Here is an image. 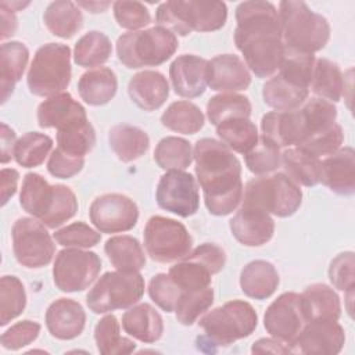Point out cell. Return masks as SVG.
Wrapping results in <instances>:
<instances>
[{"instance_id":"cell-22","label":"cell","mask_w":355,"mask_h":355,"mask_svg":"<svg viewBox=\"0 0 355 355\" xmlns=\"http://www.w3.org/2000/svg\"><path fill=\"white\" fill-rule=\"evenodd\" d=\"M86 313L82 305L71 298H58L46 311L49 333L58 340L76 338L85 329Z\"/></svg>"},{"instance_id":"cell-7","label":"cell","mask_w":355,"mask_h":355,"mask_svg":"<svg viewBox=\"0 0 355 355\" xmlns=\"http://www.w3.org/2000/svg\"><path fill=\"white\" fill-rule=\"evenodd\" d=\"M257 324L258 315L252 305L233 300L200 318L198 326L204 330V336L197 338V344L229 345L251 336Z\"/></svg>"},{"instance_id":"cell-62","label":"cell","mask_w":355,"mask_h":355,"mask_svg":"<svg viewBox=\"0 0 355 355\" xmlns=\"http://www.w3.org/2000/svg\"><path fill=\"white\" fill-rule=\"evenodd\" d=\"M0 3H3L6 7L11 8L12 11H18L29 4V3H21V1H0Z\"/></svg>"},{"instance_id":"cell-23","label":"cell","mask_w":355,"mask_h":355,"mask_svg":"<svg viewBox=\"0 0 355 355\" xmlns=\"http://www.w3.org/2000/svg\"><path fill=\"white\" fill-rule=\"evenodd\" d=\"M301 311L306 322H337L341 316V302L337 293L323 284L308 286L300 294Z\"/></svg>"},{"instance_id":"cell-20","label":"cell","mask_w":355,"mask_h":355,"mask_svg":"<svg viewBox=\"0 0 355 355\" xmlns=\"http://www.w3.org/2000/svg\"><path fill=\"white\" fill-rule=\"evenodd\" d=\"M320 182L333 193L352 196L355 193V151L341 147L320 159Z\"/></svg>"},{"instance_id":"cell-4","label":"cell","mask_w":355,"mask_h":355,"mask_svg":"<svg viewBox=\"0 0 355 355\" xmlns=\"http://www.w3.org/2000/svg\"><path fill=\"white\" fill-rule=\"evenodd\" d=\"M227 7L216 0H168L158 6L155 21L172 33L212 32L225 26Z\"/></svg>"},{"instance_id":"cell-21","label":"cell","mask_w":355,"mask_h":355,"mask_svg":"<svg viewBox=\"0 0 355 355\" xmlns=\"http://www.w3.org/2000/svg\"><path fill=\"white\" fill-rule=\"evenodd\" d=\"M234 239L247 247L266 244L275 233L272 216L261 209L241 207L229 222Z\"/></svg>"},{"instance_id":"cell-24","label":"cell","mask_w":355,"mask_h":355,"mask_svg":"<svg viewBox=\"0 0 355 355\" xmlns=\"http://www.w3.org/2000/svg\"><path fill=\"white\" fill-rule=\"evenodd\" d=\"M130 100L144 111H155L164 105L169 96V83L158 71H141L128 83Z\"/></svg>"},{"instance_id":"cell-10","label":"cell","mask_w":355,"mask_h":355,"mask_svg":"<svg viewBox=\"0 0 355 355\" xmlns=\"http://www.w3.org/2000/svg\"><path fill=\"white\" fill-rule=\"evenodd\" d=\"M144 294V277L139 272H107L86 295V304L94 313L126 309Z\"/></svg>"},{"instance_id":"cell-40","label":"cell","mask_w":355,"mask_h":355,"mask_svg":"<svg viewBox=\"0 0 355 355\" xmlns=\"http://www.w3.org/2000/svg\"><path fill=\"white\" fill-rule=\"evenodd\" d=\"M154 159L161 169L183 171L193 161V150L187 140L176 136H168L158 141L154 150Z\"/></svg>"},{"instance_id":"cell-50","label":"cell","mask_w":355,"mask_h":355,"mask_svg":"<svg viewBox=\"0 0 355 355\" xmlns=\"http://www.w3.org/2000/svg\"><path fill=\"white\" fill-rule=\"evenodd\" d=\"M183 293L169 273H158L148 283L150 298L165 312H175Z\"/></svg>"},{"instance_id":"cell-58","label":"cell","mask_w":355,"mask_h":355,"mask_svg":"<svg viewBox=\"0 0 355 355\" xmlns=\"http://www.w3.org/2000/svg\"><path fill=\"white\" fill-rule=\"evenodd\" d=\"M0 179H1V205H6L7 201L15 194L17 191V184L19 179L18 171L12 168H3L0 172Z\"/></svg>"},{"instance_id":"cell-12","label":"cell","mask_w":355,"mask_h":355,"mask_svg":"<svg viewBox=\"0 0 355 355\" xmlns=\"http://www.w3.org/2000/svg\"><path fill=\"white\" fill-rule=\"evenodd\" d=\"M11 236L14 255L19 265L39 269L51 262L55 244L40 220L26 216L17 219Z\"/></svg>"},{"instance_id":"cell-32","label":"cell","mask_w":355,"mask_h":355,"mask_svg":"<svg viewBox=\"0 0 355 355\" xmlns=\"http://www.w3.org/2000/svg\"><path fill=\"white\" fill-rule=\"evenodd\" d=\"M104 251L116 270L139 272L146 266L141 244L132 236H114L105 241Z\"/></svg>"},{"instance_id":"cell-61","label":"cell","mask_w":355,"mask_h":355,"mask_svg":"<svg viewBox=\"0 0 355 355\" xmlns=\"http://www.w3.org/2000/svg\"><path fill=\"white\" fill-rule=\"evenodd\" d=\"M76 4H78V7H82L93 14L104 12L111 6L110 1H78Z\"/></svg>"},{"instance_id":"cell-54","label":"cell","mask_w":355,"mask_h":355,"mask_svg":"<svg viewBox=\"0 0 355 355\" xmlns=\"http://www.w3.org/2000/svg\"><path fill=\"white\" fill-rule=\"evenodd\" d=\"M40 324L33 320L18 322L1 334V345L6 349H19L35 341L40 333Z\"/></svg>"},{"instance_id":"cell-3","label":"cell","mask_w":355,"mask_h":355,"mask_svg":"<svg viewBox=\"0 0 355 355\" xmlns=\"http://www.w3.org/2000/svg\"><path fill=\"white\" fill-rule=\"evenodd\" d=\"M19 204L46 227L55 229L78 211L75 193L64 184H50L39 173H26L22 180Z\"/></svg>"},{"instance_id":"cell-14","label":"cell","mask_w":355,"mask_h":355,"mask_svg":"<svg viewBox=\"0 0 355 355\" xmlns=\"http://www.w3.org/2000/svg\"><path fill=\"white\" fill-rule=\"evenodd\" d=\"M159 208L187 218L200 207V193L196 179L184 171H168L158 182L155 193Z\"/></svg>"},{"instance_id":"cell-31","label":"cell","mask_w":355,"mask_h":355,"mask_svg":"<svg viewBox=\"0 0 355 355\" xmlns=\"http://www.w3.org/2000/svg\"><path fill=\"white\" fill-rule=\"evenodd\" d=\"M43 21L46 28L54 36L69 39L83 26V15L76 3L57 0L47 6Z\"/></svg>"},{"instance_id":"cell-51","label":"cell","mask_w":355,"mask_h":355,"mask_svg":"<svg viewBox=\"0 0 355 355\" xmlns=\"http://www.w3.org/2000/svg\"><path fill=\"white\" fill-rule=\"evenodd\" d=\"M101 239L100 232L83 222H73L54 233V240L67 248H90Z\"/></svg>"},{"instance_id":"cell-19","label":"cell","mask_w":355,"mask_h":355,"mask_svg":"<svg viewBox=\"0 0 355 355\" xmlns=\"http://www.w3.org/2000/svg\"><path fill=\"white\" fill-rule=\"evenodd\" d=\"M208 61L194 54L179 55L169 67L173 90L180 97L196 98L207 89Z\"/></svg>"},{"instance_id":"cell-27","label":"cell","mask_w":355,"mask_h":355,"mask_svg":"<svg viewBox=\"0 0 355 355\" xmlns=\"http://www.w3.org/2000/svg\"><path fill=\"white\" fill-rule=\"evenodd\" d=\"M276 268L263 259L248 262L240 273V287L243 293L254 300L269 298L279 286Z\"/></svg>"},{"instance_id":"cell-47","label":"cell","mask_w":355,"mask_h":355,"mask_svg":"<svg viewBox=\"0 0 355 355\" xmlns=\"http://www.w3.org/2000/svg\"><path fill=\"white\" fill-rule=\"evenodd\" d=\"M212 302L214 288L211 286L202 290L184 291L175 308L178 322L184 326H191L212 305Z\"/></svg>"},{"instance_id":"cell-1","label":"cell","mask_w":355,"mask_h":355,"mask_svg":"<svg viewBox=\"0 0 355 355\" xmlns=\"http://www.w3.org/2000/svg\"><path fill=\"white\" fill-rule=\"evenodd\" d=\"M234 43L245 65L258 76H272L280 64L284 43L279 11L269 1H243L236 8Z\"/></svg>"},{"instance_id":"cell-34","label":"cell","mask_w":355,"mask_h":355,"mask_svg":"<svg viewBox=\"0 0 355 355\" xmlns=\"http://www.w3.org/2000/svg\"><path fill=\"white\" fill-rule=\"evenodd\" d=\"M284 173L295 183L306 187L320 182V159L298 147H290L282 154Z\"/></svg>"},{"instance_id":"cell-9","label":"cell","mask_w":355,"mask_h":355,"mask_svg":"<svg viewBox=\"0 0 355 355\" xmlns=\"http://www.w3.org/2000/svg\"><path fill=\"white\" fill-rule=\"evenodd\" d=\"M71 73V49L62 43H47L35 53L26 83L32 94L49 98L68 87Z\"/></svg>"},{"instance_id":"cell-49","label":"cell","mask_w":355,"mask_h":355,"mask_svg":"<svg viewBox=\"0 0 355 355\" xmlns=\"http://www.w3.org/2000/svg\"><path fill=\"white\" fill-rule=\"evenodd\" d=\"M343 141H344L343 128L336 122L327 129H323L316 135L311 136L309 139H306L302 144L298 146V148L320 159L327 155H331L338 148H341Z\"/></svg>"},{"instance_id":"cell-8","label":"cell","mask_w":355,"mask_h":355,"mask_svg":"<svg viewBox=\"0 0 355 355\" xmlns=\"http://www.w3.org/2000/svg\"><path fill=\"white\" fill-rule=\"evenodd\" d=\"M241 207L261 209L280 218L291 216L302 202V191L286 173L257 176L243 190Z\"/></svg>"},{"instance_id":"cell-11","label":"cell","mask_w":355,"mask_h":355,"mask_svg":"<svg viewBox=\"0 0 355 355\" xmlns=\"http://www.w3.org/2000/svg\"><path fill=\"white\" fill-rule=\"evenodd\" d=\"M143 236L147 254L161 263L180 261L191 251L193 239L189 230L183 223L171 218L151 216Z\"/></svg>"},{"instance_id":"cell-6","label":"cell","mask_w":355,"mask_h":355,"mask_svg":"<svg viewBox=\"0 0 355 355\" xmlns=\"http://www.w3.org/2000/svg\"><path fill=\"white\" fill-rule=\"evenodd\" d=\"M178 47L176 35L162 26L129 31L116 40L118 60L130 69L161 65L175 54Z\"/></svg>"},{"instance_id":"cell-48","label":"cell","mask_w":355,"mask_h":355,"mask_svg":"<svg viewBox=\"0 0 355 355\" xmlns=\"http://www.w3.org/2000/svg\"><path fill=\"white\" fill-rule=\"evenodd\" d=\"M245 165L257 176L269 175L275 172L282 165V154L280 148L262 136L258 143L244 154Z\"/></svg>"},{"instance_id":"cell-15","label":"cell","mask_w":355,"mask_h":355,"mask_svg":"<svg viewBox=\"0 0 355 355\" xmlns=\"http://www.w3.org/2000/svg\"><path fill=\"white\" fill-rule=\"evenodd\" d=\"M89 216L96 229L101 233H119L133 229L139 219L136 202L118 193L97 197L89 209Z\"/></svg>"},{"instance_id":"cell-5","label":"cell","mask_w":355,"mask_h":355,"mask_svg":"<svg viewBox=\"0 0 355 355\" xmlns=\"http://www.w3.org/2000/svg\"><path fill=\"white\" fill-rule=\"evenodd\" d=\"M279 18L286 47L313 54L327 44L330 37V25L327 19L312 11L305 1H280Z\"/></svg>"},{"instance_id":"cell-57","label":"cell","mask_w":355,"mask_h":355,"mask_svg":"<svg viewBox=\"0 0 355 355\" xmlns=\"http://www.w3.org/2000/svg\"><path fill=\"white\" fill-rule=\"evenodd\" d=\"M252 354H291V347L284 341L272 337V338H259L251 347Z\"/></svg>"},{"instance_id":"cell-45","label":"cell","mask_w":355,"mask_h":355,"mask_svg":"<svg viewBox=\"0 0 355 355\" xmlns=\"http://www.w3.org/2000/svg\"><path fill=\"white\" fill-rule=\"evenodd\" d=\"M168 273L183 291L202 290L209 287L212 282V272L189 255L171 266Z\"/></svg>"},{"instance_id":"cell-56","label":"cell","mask_w":355,"mask_h":355,"mask_svg":"<svg viewBox=\"0 0 355 355\" xmlns=\"http://www.w3.org/2000/svg\"><path fill=\"white\" fill-rule=\"evenodd\" d=\"M189 257L207 266L212 275L219 273L226 263V252L214 243H204L189 252Z\"/></svg>"},{"instance_id":"cell-29","label":"cell","mask_w":355,"mask_h":355,"mask_svg":"<svg viewBox=\"0 0 355 355\" xmlns=\"http://www.w3.org/2000/svg\"><path fill=\"white\" fill-rule=\"evenodd\" d=\"M116 76L107 67L86 71L78 82L79 96L89 105H104L110 103L116 94Z\"/></svg>"},{"instance_id":"cell-38","label":"cell","mask_w":355,"mask_h":355,"mask_svg":"<svg viewBox=\"0 0 355 355\" xmlns=\"http://www.w3.org/2000/svg\"><path fill=\"white\" fill-rule=\"evenodd\" d=\"M112 53L111 40L107 35L98 31L85 33L75 44L73 61L79 67H98L108 61Z\"/></svg>"},{"instance_id":"cell-35","label":"cell","mask_w":355,"mask_h":355,"mask_svg":"<svg viewBox=\"0 0 355 355\" xmlns=\"http://www.w3.org/2000/svg\"><path fill=\"white\" fill-rule=\"evenodd\" d=\"M309 89L295 86L279 75L272 76L262 87V97L266 105L276 111H293L308 100Z\"/></svg>"},{"instance_id":"cell-37","label":"cell","mask_w":355,"mask_h":355,"mask_svg":"<svg viewBox=\"0 0 355 355\" xmlns=\"http://www.w3.org/2000/svg\"><path fill=\"white\" fill-rule=\"evenodd\" d=\"M161 122L169 130L182 135H194L204 126L202 111L190 101H175L161 115Z\"/></svg>"},{"instance_id":"cell-26","label":"cell","mask_w":355,"mask_h":355,"mask_svg":"<svg viewBox=\"0 0 355 355\" xmlns=\"http://www.w3.org/2000/svg\"><path fill=\"white\" fill-rule=\"evenodd\" d=\"M122 327L133 338L151 344L162 337L164 320L154 306L144 302L130 306L122 315Z\"/></svg>"},{"instance_id":"cell-30","label":"cell","mask_w":355,"mask_h":355,"mask_svg":"<svg viewBox=\"0 0 355 355\" xmlns=\"http://www.w3.org/2000/svg\"><path fill=\"white\" fill-rule=\"evenodd\" d=\"M108 143L118 159L132 162L146 154L150 147V137L137 126L119 123L110 129Z\"/></svg>"},{"instance_id":"cell-59","label":"cell","mask_w":355,"mask_h":355,"mask_svg":"<svg viewBox=\"0 0 355 355\" xmlns=\"http://www.w3.org/2000/svg\"><path fill=\"white\" fill-rule=\"evenodd\" d=\"M1 154H0V161L1 164L8 162L11 158H14V151H15V144H17V136L15 132L7 125L1 123Z\"/></svg>"},{"instance_id":"cell-33","label":"cell","mask_w":355,"mask_h":355,"mask_svg":"<svg viewBox=\"0 0 355 355\" xmlns=\"http://www.w3.org/2000/svg\"><path fill=\"white\" fill-rule=\"evenodd\" d=\"M309 87L319 98L330 103L340 101L345 89L344 75L340 67L327 58L315 60Z\"/></svg>"},{"instance_id":"cell-43","label":"cell","mask_w":355,"mask_h":355,"mask_svg":"<svg viewBox=\"0 0 355 355\" xmlns=\"http://www.w3.org/2000/svg\"><path fill=\"white\" fill-rule=\"evenodd\" d=\"M313 65H315L313 54L295 51L284 46L283 55L277 68L279 71L277 75L295 86L309 89Z\"/></svg>"},{"instance_id":"cell-41","label":"cell","mask_w":355,"mask_h":355,"mask_svg":"<svg viewBox=\"0 0 355 355\" xmlns=\"http://www.w3.org/2000/svg\"><path fill=\"white\" fill-rule=\"evenodd\" d=\"M251 103L248 97L237 93H220L207 103V116L212 125H219L232 118H248Z\"/></svg>"},{"instance_id":"cell-25","label":"cell","mask_w":355,"mask_h":355,"mask_svg":"<svg viewBox=\"0 0 355 355\" xmlns=\"http://www.w3.org/2000/svg\"><path fill=\"white\" fill-rule=\"evenodd\" d=\"M86 110L69 93L49 97L37 107V123L40 128H67L75 122L86 121Z\"/></svg>"},{"instance_id":"cell-46","label":"cell","mask_w":355,"mask_h":355,"mask_svg":"<svg viewBox=\"0 0 355 355\" xmlns=\"http://www.w3.org/2000/svg\"><path fill=\"white\" fill-rule=\"evenodd\" d=\"M26 306V293L22 282L17 276H3L0 279V324L19 316Z\"/></svg>"},{"instance_id":"cell-2","label":"cell","mask_w":355,"mask_h":355,"mask_svg":"<svg viewBox=\"0 0 355 355\" xmlns=\"http://www.w3.org/2000/svg\"><path fill=\"white\" fill-rule=\"evenodd\" d=\"M197 180L209 214L225 216L237 209L243 200L241 164L222 141L204 137L193 150Z\"/></svg>"},{"instance_id":"cell-18","label":"cell","mask_w":355,"mask_h":355,"mask_svg":"<svg viewBox=\"0 0 355 355\" xmlns=\"http://www.w3.org/2000/svg\"><path fill=\"white\" fill-rule=\"evenodd\" d=\"M207 83L215 92L236 93L250 86L251 75L240 57L219 54L208 61Z\"/></svg>"},{"instance_id":"cell-39","label":"cell","mask_w":355,"mask_h":355,"mask_svg":"<svg viewBox=\"0 0 355 355\" xmlns=\"http://www.w3.org/2000/svg\"><path fill=\"white\" fill-rule=\"evenodd\" d=\"M94 340L98 352L103 355L130 354L136 348L135 341L119 334V322L114 315H105L97 322Z\"/></svg>"},{"instance_id":"cell-17","label":"cell","mask_w":355,"mask_h":355,"mask_svg":"<svg viewBox=\"0 0 355 355\" xmlns=\"http://www.w3.org/2000/svg\"><path fill=\"white\" fill-rule=\"evenodd\" d=\"M345 343V331L337 322H306L291 344V354L336 355Z\"/></svg>"},{"instance_id":"cell-36","label":"cell","mask_w":355,"mask_h":355,"mask_svg":"<svg viewBox=\"0 0 355 355\" xmlns=\"http://www.w3.org/2000/svg\"><path fill=\"white\" fill-rule=\"evenodd\" d=\"M216 135L232 151L245 154L259 140V133L254 122L248 118H232L216 125Z\"/></svg>"},{"instance_id":"cell-55","label":"cell","mask_w":355,"mask_h":355,"mask_svg":"<svg viewBox=\"0 0 355 355\" xmlns=\"http://www.w3.org/2000/svg\"><path fill=\"white\" fill-rule=\"evenodd\" d=\"M85 165L83 157L71 155L61 148L53 150L47 161V171L50 175L58 179H69L78 175Z\"/></svg>"},{"instance_id":"cell-16","label":"cell","mask_w":355,"mask_h":355,"mask_svg":"<svg viewBox=\"0 0 355 355\" xmlns=\"http://www.w3.org/2000/svg\"><path fill=\"white\" fill-rule=\"evenodd\" d=\"M305 324V319L301 311L300 294L283 293L279 295L266 309L263 315V326L266 331L291 347L301 329Z\"/></svg>"},{"instance_id":"cell-42","label":"cell","mask_w":355,"mask_h":355,"mask_svg":"<svg viewBox=\"0 0 355 355\" xmlns=\"http://www.w3.org/2000/svg\"><path fill=\"white\" fill-rule=\"evenodd\" d=\"M57 144L62 151L85 158L96 144L94 128L89 119L75 122L57 130Z\"/></svg>"},{"instance_id":"cell-44","label":"cell","mask_w":355,"mask_h":355,"mask_svg":"<svg viewBox=\"0 0 355 355\" xmlns=\"http://www.w3.org/2000/svg\"><path fill=\"white\" fill-rule=\"evenodd\" d=\"M53 148V139L44 133L28 132L15 144L14 158L24 168H35L44 162Z\"/></svg>"},{"instance_id":"cell-13","label":"cell","mask_w":355,"mask_h":355,"mask_svg":"<svg viewBox=\"0 0 355 355\" xmlns=\"http://www.w3.org/2000/svg\"><path fill=\"white\" fill-rule=\"evenodd\" d=\"M101 259L96 252L82 248L61 250L54 261L53 280L64 293L83 291L98 276Z\"/></svg>"},{"instance_id":"cell-52","label":"cell","mask_w":355,"mask_h":355,"mask_svg":"<svg viewBox=\"0 0 355 355\" xmlns=\"http://www.w3.org/2000/svg\"><path fill=\"white\" fill-rule=\"evenodd\" d=\"M112 10L118 25L125 29L137 31L151 24L150 11L140 1L119 0L112 3Z\"/></svg>"},{"instance_id":"cell-28","label":"cell","mask_w":355,"mask_h":355,"mask_svg":"<svg viewBox=\"0 0 355 355\" xmlns=\"http://www.w3.org/2000/svg\"><path fill=\"white\" fill-rule=\"evenodd\" d=\"M29 58L28 47L21 42H4L0 47V89L1 103L12 94L21 80Z\"/></svg>"},{"instance_id":"cell-60","label":"cell","mask_w":355,"mask_h":355,"mask_svg":"<svg viewBox=\"0 0 355 355\" xmlns=\"http://www.w3.org/2000/svg\"><path fill=\"white\" fill-rule=\"evenodd\" d=\"M0 17H1V39L4 40L15 33L18 22H17L15 11L6 7L3 3H0Z\"/></svg>"},{"instance_id":"cell-53","label":"cell","mask_w":355,"mask_h":355,"mask_svg":"<svg viewBox=\"0 0 355 355\" xmlns=\"http://www.w3.org/2000/svg\"><path fill=\"white\" fill-rule=\"evenodd\" d=\"M329 279L331 284L344 293L355 287V255L352 251L338 254L329 266Z\"/></svg>"}]
</instances>
